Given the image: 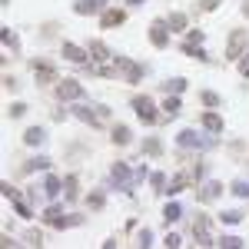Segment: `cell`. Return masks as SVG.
I'll list each match as a JSON object with an SVG mask.
<instances>
[{
	"mask_svg": "<svg viewBox=\"0 0 249 249\" xmlns=\"http://www.w3.org/2000/svg\"><path fill=\"white\" fill-rule=\"evenodd\" d=\"M30 70H34V77H37V87H57L60 83V77H57V67L50 63V60H34L30 63Z\"/></svg>",
	"mask_w": 249,
	"mask_h": 249,
	"instance_id": "4",
	"label": "cell"
},
{
	"mask_svg": "<svg viewBox=\"0 0 249 249\" xmlns=\"http://www.w3.org/2000/svg\"><path fill=\"white\" fill-rule=\"evenodd\" d=\"M77 196H80V176H77V173H70V176L63 179V199L73 203Z\"/></svg>",
	"mask_w": 249,
	"mask_h": 249,
	"instance_id": "19",
	"label": "cell"
},
{
	"mask_svg": "<svg viewBox=\"0 0 249 249\" xmlns=\"http://www.w3.org/2000/svg\"><path fill=\"white\" fill-rule=\"evenodd\" d=\"M110 0H73V14L77 17H90V14H103Z\"/></svg>",
	"mask_w": 249,
	"mask_h": 249,
	"instance_id": "10",
	"label": "cell"
},
{
	"mask_svg": "<svg viewBox=\"0 0 249 249\" xmlns=\"http://www.w3.org/2000/svg\"><path fill=\"white\" fill-rule=\"evenodd\" d=\"M143 153H146V156H163V140H160V136L143 140Z\"/></svg>",
	"mask_w": 249,
	"mask_h": 249,
	"instance_id": "26",
	"label": "cell"
},
{
	"mask_svg": "<svg viewBox=\"0 0 249 249\" xmlns=\"http://www.w3.org/2000/svg\"><path fill=\"white\" fill-rule=\"evenodd\" d=\"M230 193L236 196V199H249V179H232Z\"/></svg>",
	"mask_w": 249,
	"mask_h": 249,
	"instance_id": "29",
	"label": "cell"
},
{
	"mask_svg": "<svg viewBox=\"0 0 249 249\" xmlns=\"http://www.w3.org/2000/svg\"><path fill=\"white\" fill-rule=\"evenodd\" d=\"M150 43H153L156 50L170 47V27H166V20H153L150 23Z\"/></svg>",
	"mask_w": 249,
	"mask_h": 249,
	"instance_id": "7",
	"label": "cell"
},
{
	"mask_svg": "<svg viewBox=\"0 0 249 249\" xmlns=\"http://www.w3.org/2000/svg\"><path fill=\"white\" fill-rule=\"evenodd\" d=\"M43 193H47V196H50V199H53V196H60V193H63V179H60L57 173H47V176H43Z\"/></svg>",
	"mask_w": 249,
	"mask_h": 249,
	"instance_id": "21",
	"label": "cell"
},
{
	"mask_svg": "<svg viewBox=\"0 0 249 249\" xmlns=\"http://www.w3.org/2000/svg\"><path fill=\"white\" fill-rule=\"evenodd\" d=\"M87 203H90V210H103V206H107V193H103V190H93L90 196H87Z\"/></svg>",
	"mask_w": 249,
	"mask_h": 249,
	"instance_id": "30",
	"label": "cell"
},
{
	"mask_svg": "<svg viewBox=\"0 0 249 249\" xmlns=\"http://www.w3.org/2000/svg\"><path fill=\"white\" fill-rule=\"evenodd\" d=\"M116 70H123V77H126V83H140V77H143V67L140 63H133L130 57H113Z\"/></svg>",
	"mask_w": 249,
	"mask_h": 249,
	"instance_id": "9",
	"label": "cell"
},
{
	"mask_svg": "<svg viewBox=\"0 0 249 249\" xmlns=\"http://www.w3.org/2000/svg\"><path fill=\"white\" fill-rule=\"evenodd\" d=\"M120 23H126V10H120V7H107V10L100 14V27H103V30H113Z\"/></svg>",
	"mask_w": 249,
	"mask_h": 249,
	"instance_id": "11",
	"label": "cell"
},
{
	"mask_svg": "<svg viewBox=\"0 0 249 249\" xmlns=\"http://www.w3.org/2000/svg\"><path fill=\"white\" fill-rule=\"evenodd\" d=\"M110 186L120 193H130L136 186V179H133V170L123 163V160H116L113 166H110Z\"/></svg>",
	"mask_w": 249,
	"mask_h": 249,
	"instance_id": "2",
	"label": "cell"
},
{
	"mask_svg": "<svg viewBox=\"0 0 249 249\" xmlns=\"http://www.w3.org/2000/svg\"><path fill=\"white\" fill-rule=\"evenodd\" d=\"M130 107H133V113L140 116L143 123H156V120H160V113H156V103H153V96L136 93L133 100H130Z\"/></svg>",
	"mask_w": 249,
	"mask_h": 249,
	"instance_id": "3",
	"label": "cell"
},
{
	"mask_svg": "<svg viewBox=\"0 0 249 249\" xmlns=\"http://www.w3.org/2000/svg\"><path fill=\"white\" fill-rule=\"evenodd\" d=\"M3 87H7V90H10V93H14V90H17L20 83H17V80H14V77H10V73H7V77H3Z\"/></svg>",
	"mask_w": 249,
	"mask_h": 249,
	"instance_id": "48",
	"label": "cell"
},
{
	"mask_svg": "<svg viewBox=\"0 0 249 249\" xmlns=\"http://www.w3.org/2000/svg\"><path fill=\"white\" fill-rule=\"evenodd\" d=\"M163 246H166V249H176V246H183V239H179L176 232H170V236L163 239Z\"/></svg>",
	"mask_w": 249,
	"mask_h": 249,
	"instance_id": "44",
	"label": "cell"
},
{
	"mask_svg": "<svg viewBox=\"0 0 249 249\" xmlns=\"http://www.w3.org/2000/svg\"><path fill=\"white\" fill-rule=\"evenodd\" d=\"M0 40H3V47H10L14 53H20V40H17V34H14L10 27H0Z\"/></svg>",
	"mask_w": 249,
	"mask_h": 249,
	"instance_id": "25",
	"label": "cell"
},
{
	"mask_svg": "<svg viewBox=\"0 0 249 249\" xmlns=\"http://www.w3.org/2000/svg\"><path fill=\"white\" fill-rule=\"evenodd\" d=\"M239 73L249 80V53H243V57H239Z\"/></svg>",
	"mask_w": 249,
	"mask_h": 249,
	"instance_id": "47",
	"label": "cell"
},
{
	"mask_svg": "<svg viewBox=\"0 0 249 249\" xmlns=\"http://www.w3.org/2000/svg\"><path fill=\"white\" fill-rule=\"evenodd\" d=\"M176 146L179 150H216L219 140H216V133L203 136V133H196V130H179L176 133Z\"/></svg>",
	"mask_w": 249,
	"mask_h": 249,
	"instance_id": "1",
	"label": "cell"
},
{
	"mask_svg": "<svg viewBox=\"0 0 249 249\" xmlns=\"http://www.w3.org/2000/svg\"><path fill=\"white\" fill-rule=\"evenodd\" d=\"M186 87H190V80L186 77H170V80H163V83H160V90H163V93H183V90H186Z\"/></svg>",
	"mask_w": 249,
	"mask_h": 249,
	"instance_id": "18",
	"label": "cell"
},
{
	"mask_svg": "<svg viewBox=\"0 0 249 249\" xmlns=\"http://www.w3.org/2000/svg\"><path fill=\"white\" fill-rule=\"evenodd\" d=\"M60 53L63 60H70V63H87V47H77V43H70V40H63V47H60Z\"/></svg>",
	"mask_w": 249,
	"mask_h": 249,
	"instance_id": "13",
	"label": "cell"
},
{
	"mask_svg": "<svg viewBox=\"0 0 249 249\" xmlns=\"http://www.w3.org/2000/svg\"><path fill=\"white\" fill-rule=\"evenodd\" d=\"M193 232H210V216H206V213H196V223H193Z\"/></svg>",
	"mask_w": 249,
	"mask_h": 249,
	"instance_id": "37",
	"label": "cell"
},
{
	"mask_svg": "<svg viewBox=\"0 0 249 249\" xmlns=\"http://www.w3.org/2000/svg\"><path fill=\"white\" fill-rule=\"evenodd\" d=\"M110 140H113L116 146H126V143H130V140H133V130H130V126H126V123H116L113 130H110Z\"/></svg>",
	"mask_w": 249,
	"mask_h": 249,
	"instance_id": "20",
	"label": "cell"
},
{
	"mask_svg": "<svg viewBox=\"0 0 249 249\" xmlns=\"http://www.w3.org/2000/svg\"><path fill=\"white\" fill-rule=\"evenodd\" d=\"M246 43H249L246 30H232L230 40H226V60H239L243 53H246Z\"/></svg>",
	"mask_w": 249,
	"mask_h": 249,
	"instance_id": "5",
	"label": "cell"
},
{
	"mask_svg": "<svg viewBox=\"0 0 249 249\" xmlns=\"http://www.w3.org/2000/svg\"><path fill=\"white\" fill-rule=\"evenodd\" d=\"M0 7H10V0H0Z\"/></svg>",
	"mask_w": 249,
	"mask_h": 249,
	"instance_id": "51",
	"label": "cell"
},
{
	"mask_svg": "<svg viewBox=\"0 0 249 249\" xmlns=\"http://www.w3.org/2000/svg\"><path fill=\"white\" fill-rule=\"evenodd\" d=\"M150 186H153L156 193H163V186H166V176H163V173H150Z\"/></svg>",
	"mask_w": 249,
	"mask_h": 249,
	"instance_id": "41",
	"label": "cell"
},
{
	"mask_svg": "<svg viewBox=\"0 0 249 249\" xmlns=\"http://www.w3.org/2000/svg\"><path fill=\"white\" fill-rule=\"evenodd\" d=\"M223 193H226V186H223L219 179H206V183L196 190V199H199V203H216Z\"/></svg>",
	"mask_w": 249,
	"mask_h": 249,
	"instance_id": "8",
	"label": "cell"
},
{
	"mask_svg": "<svg viewBox=\"0 0 249 249\" xmlns=\"http://www.w3.org/2000/svg\"><path fill=\"white\" fill-rule=\"evenodd\" d=\"M126 3H130V7H143L146 0H126Z\"/></svg>",
	"mask_w": 249,
	"mask_h": 249,
	"instance_id": "49",
	"label": "cell"
},
{
	"mask_svg": "<svg viewBox=\"0 0 249 249\" xmlns=\"http://www.w3.org/2000/svg\"><path fill=\"white\" fill-rule=\"evenodd\" d=\"M133 179H136V183H143V179H150V170H146V166H136V170H133Z\"/></svg>",
	"mask_w": 249,
	"mask_h": 249,
	"instance_id": "46",
	"label": "cell"
},
{
	"mask_svg": "<svg viewBox=\"0 0 249 249\" xmlns=\"http://www.w3.org/2000/svg\"><path fill=\"white\" fill-rule=\"evenodd\" d=\"M23 239H27V246H43V232L40 230H27Z\"/></svg>",
	"mask_w": 249,
	"mask_h": 249,
	"instance_id": "40",
	"label": "cell"
},
{
	"mask_svg": "<svg viewBox=\"0 0 249 249\" xmlns=\"http://www.w3.org/2000/svg\"><path fill=\"white\" fill-rule=\"evenodd\" d=\"M223 0H196V14H213Z\"/></svg>",
	"mask_w": 249,
	"mask_h": 249,
	"instance_id": "36",
	"label": "cell"
},
{
	"mask_svg": "<svg viewBox=\"0 0 249 249\" xmlns=\"http://www.w3.org/2000/svg\"><path fill=\"white\" fill-rule=\"evenodd\" d=\"M186 23H190V17H186V14H179V10L166 17V27H170V34H179V30H186Z\"/></svg>",
	"mask_w": 249,
	"mask_h": 249,
	"instance_id": "24",
	"label": "cell"
},
{
	"mask_svg": "<svg viewBox=\"0 0 249 249\" xmlns=\"http://www.w3.org/2000/svg\"><path fill=\"white\" fill-rule=\"evenodd\" d=\"M163 110H166V116H170V120H173V116H179V110H183V103H179V96H176V93H166V100H163Z\"/></svg>",
	"mask_w": 249,
	"mask_h": 249,
	"instance_id": "28",
	"label": "cell"
},
{
	"mask_svg": "<svg viewBox=\"0 0 249 249\" xmlns=\"http://www.w3.org/2000/svg\"><path fill=\"white\" fill-rule=\"evenodd\" d=\"M73 116H77V120H83V123H90V126H100V123H103V120H100V113H96V107H87V103L73 107Z\"/></svg>",
	"mask_w": 249,
	"mask_h": 249,
	"instance_id": "16",
	"label": "cell"
},
{
	"mask_svg": "<svg viewBox=\"0 0 249 249\" xmlns=\"http://www.w3.org/2000/svg\"><path fill=\"white\" fill-rule=\"evenodd\" d=\"M219 219H223L226 226H236V223H243V213H239V210H226Z\"/></svg>",
	"mask_w": 249,
	"mask_h": 249,
	"instance_id": "39",
	"label": "cell"
},
{
	"mask_svg": "<svg viewBox=\"0 0 249 249\" xmlns=\"http://www.w3.org/2000/svg\"><path fill=\"white\" fill-rule=\"evenodd\" d=\"M87 53H90L93 63H107V60H113V50H110L103 40H90V43H87Z\"/></svg>",
	"mask_w": 249,
	"mask_h": 249,
	"instance_id": "12",
	"label": "cell"
},
{
	"mask_svg": "<svg viewBox=\"0 0 249 249\" xmlns=\"http://www.w3.org/2000/svg\"><path fill=\"white\" fill-rule=\"evenodd\" d=\"M0 193H3V199H20V193L10 186V183H0Z\"/></svg>",
	"mask_w": 249,
	"mask_h": 249,
	"instance_id": "43",
	"label": "cell"
},
{
	"mask_svg": "<svg viewBox=\"0 0 249 249\" xmlns=\"http://www.w3.org/2000/svg\"><path fill=\"white\" fill-rule=\"evenodd\" d=\"M216 246H223V249H239V246H246V243H243L239 236H219V239H216Z\"/></svg>",
	"mask_w": 249,
	"mask_h": 249,
	"instance_id": "31",
	"label": "cell"
},
{
	"mask_svg": "<svg viewBox=\"0 0 249 249\" xmlns=\"http://www.w3.org/2000/svg\"><path fill=\"white\" fill-rule=\"evenodd\" d=\"M243 17H249V3H243Z\"/></svg>",
	"mask_w": 249,
	"mask_h": 249,
	"instance_id": "50",
	"label": "cell"
},
{
	"mask_svg": "<svg viewBox=\"0 0 249 249\" xmlns=\"http://www.w3.org/2000/svg\"><path fill=\"white\" fill-rule=\"evenodd\" d=\"M186 173H190V183H193V186H196V183H199V179L206 176V166H203V163H193V166H190V170H186Z\"/></svg>",
	"mask_w": 249,
	"mask_h": 249,
	"instance_id": "35",
	"label": "cell"
},
{
	"mask_svg": "<svg viewBox=\"0 0 249 249\" xmlns=\"http://www.w3.org/2000/svg\"><path fill=\"white\" fill-rule=\"evenodd\" d=\"M203 40H206L203 30H190V34H186V43H203Z\"/></svg>",
	"mask_w": 249,
	"mask_h": 249,
	"instance_id": "45",
	"label": "cell"
},
{
	"mask_svg": "<svg viewBox=\"0 0 249 249\" xmlns=\"http://www.w3.org/2000/svg\"><path fill=\"white\" fill-rule=\"evenodd\" d=\"M14 210H17V216H23V219H30L34 216V210H30V203L20 196V199H14Z\"/></svg>",
	"mask_w": 249,
	"mask_h": 249,
	"instance_id": "33",
	"label": "cell"
},
{
	"mask_svg": "<svg viewBox=\"0 0 249 249\" xmlns=\"http://www.w3.org/2000/svg\"><path fill=\"white\" fill-rule=\"evenodd\" d=\"M193 239H196V246H216V239L210 232H193Z\"/></svg>",
	"mask_w": 249,
	"mask_h": 249,
	"instance_id": "42",
	"label": "cell"
},
{
	"mask_svg": "<svg viewBox=\"0 0 249 249\" xmlns=\"http://www.w3.org/2000/svg\"><path fill=\"white\" fill-rule=\"evenodd\" d=\"M186 186H193V183H190V173H176L170 183L163 186V196H176V193H183Z\"/></svg>",
	"mask_w": 249,
	"mask_h": 249,
	"instance_id": "15",
	"label": "cell"
},
{
	"mask_svg": "<svg viewBox=\"0 0 249 249\" xmlns=\"http://www.w3.org/2000/svg\"><path fill=\"white\" fill-rule=\"evenodd\" d=\"M179 50H183V53H186V57H193V60H199V63H210V53H206V50H203V43H186V40H183V47H179Z\"/></svg>",
	"mask_w": 249,
	"mask_h": 249,
	"instance_id": "17",
	"label": "cell"
},
{
	"mask_svg": "<svg viewBox=\"0 0 249 249\" xmlns=\"http://www.w3.org/2000/svg\"><path fill=\"white\" fill-rule=\"evenodd\" d=\"M43 140H47V130H43V126H27V130H23V143H27V146H40Z\"/></svg>",
	"mask_w": 249,
	"mask_h": 249,
	"instance_id": "22",
	"label": "cell"
},
{
	"mask_svg": "<svg viewBox=\"0 0 249 249\" xmlns=\"http://www.w3.org/2000/svg\"><path fill=\"white\" fill-rule=\"evenodd\" d=\"M179 216H183V206H179V203H166V206H163V223H166V226L176 223Z\"/></svg>",
	"mask_w": 249,
	"mask_h": 249,
	"instance_id": "27",
	"label": "cell"
},
{
	"mask_svg": "<svg viewBox=\"0 0 249 249\" xmlns=\"http://www.w3.org/2000/svg\"><path fill=\"white\" fill-rule=\"evenodd\" d=\"M199 100H203V107H206V110H216V107H219V93H213V90H203Z\"/></svg>",
	"mask_w": 249,
	"mask_h": 249,
	"instance_id": "34",
	"label": "cell"
},
{
	"mask_svg": "<svg viewBox=\"0 0 249 249\" xmlns=\"http://www.w3.org/2000/svg\"><path fill=\"white\" fill-rule=\"evenodd\" d=\"M136 246H140V249L153 246V230H146V226H143V230H140V236H136Z\"/></svg>",
	"mask_w": 249,
	"mask_h": 249,
	"instance_id": "38",
	"label": "cell"
},
{
	"mask_svg": "<svg viewBox=\"0 0 249 249\" xmlns=\"http://www.w3.org/2000/svg\"><path fill=\"white\" fill-rule=\"evenodd\" d=\"M50 163H53V160H50V156H34V160H27V163H23V166H20V170L23 173H34V170H50Z\"/></svg>",
	"mask_w": 249,
	"mask_h": 249,
	"instance_id": "23",
	"label": "cell"
},
{
	"mask_svg": "<svg viewBox=\"0 0 249 249\" xmlns=\"http://www.w3.org/2000/svg\"><path fill=\"white\" fill-rule=\"evenodd\" d=\"M199 123H203V130H206V133H216V136H223V126H226V123H223V116L216 113V110H206V113L199 116Z\"/></svg>",
	"mask_w": 249,
	"mask_h": 249,
	"instance_id": "14",
	"label": "cell"
},
{
	"mask_svg": "<svg viewBox=\"0 0 249 249\" xmlns=\"http://www.w3.org/2000/svg\"><path fill=\"white\" fill-rule=\"evenodd\" d=\"M27 110H30V107H27V103H10V107H7V116H10V120H20V116H27Z\"/></svg>",
	"mask_w": 249,
	"mask_h": 249,
	"instance_id": "32",
	"label": "cell"
},
{
	"mask_svg": "<svg viewBox=\"0 0 249 249\" xmlns=\"http://www.w3.org/2000/svg\"><path fill=\"white\" fill-rule=\"evenodd\" d=\"M57 96L60 100H83V96H87V87H83L80 80H60Z\"/></svg>",
	"mask_w": 249,
	"mask_h": 249,
	"instance_id": "6",
	"label": "cell"
}]
</instances>
